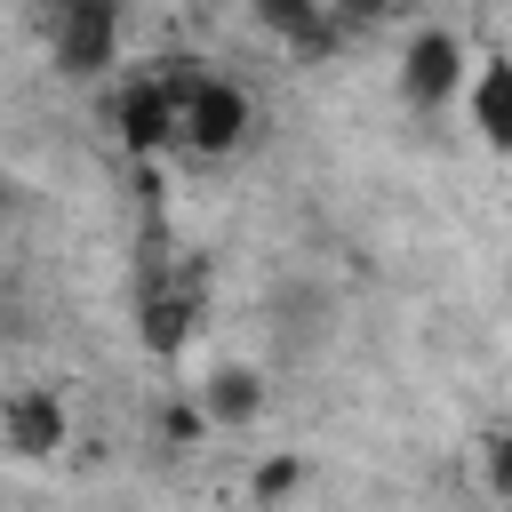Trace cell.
<instances>
[{
    "label": "cell",
    "instance_id": "obj_1",
    "mask_svg": "<svg viewBox=\"0 0 512 512\" xmlns=\"http://www.w3.org/2000/svg\"><path fill=\"white\" fill-rule=\"evenodd\" d=\"M248 136H256L248 88L224 80V72H208V64H184V80H176V136L168 144L192 152V160H232Z\"/></svg>",
    "mask_w": 512,
    "mask_h": 512
},
{
    "label": "cell",
    "instance_id": "obj_2",
    "mask_svg": "<svg viewBox=\"0 0 512 512\" xmlns=\"http://www.w3.org/2000/svg\"><path fill=\"white\" fill-rule=\"evenodd\" d=\"M32 16L64 80H104L120 64V0H32Z\"/></svg>",
    "mask_w": 512,
    "mask_h": 512
},
{
    "label": "cell",
    "instance_id": "obj_3",
    "mask_svg": "<svg viewBox=\"0 0 512 512\" xmlns=\"http://www.w3.org/2000/svg\"><path fill=\"white\" fill-rule=\"evenodd\" d=\"M200 312H208V288H200L192 264L184 272H144V288H136V336H144L152 360H184L192 336H200Z\"/></svg>",
    "mask_w": 512,
    "mask_h": 512
},
{
    "label": "cell",
    "instance_id": "obj_4",
    "mask_svg": "<svg viewBox=\"0 0 512 512\" xmlns=\"http://www.w3.org/2000/svg\"><path fill=\"white\" fill-rule=\"evenodd\" d=\"M176 80H184V56H160V64H144V72H128L112 88V136L128 152H168V136H176Z\"/></svg>",
    "mask_w": 512,
    "mask_h": 512
},
{
    "label": "cell",
    "instance_id": "obj_5",
    "mask_svg": "<svg viewBox=\"0 0 512 512\" xmlns=\"http://www.w3.org/2000/svg\"><path fill=\"white\" fill-rule=\"evenodd\" d=\"M464 72H472L464 32L432 24V32H416L408 56H400V104H408V112H448V104L464 96Z\"/></svg>",
    "mask_w": 512,
    "mask_h": 512
},
{
    "label": "cell",
    "instance_id": "obj_6",
    "mask_svg": "<svg viewBox=\"0 0 512 512\" xmlns=\"http://www.w3.org/2000/svg\"><path fill=\"white\" fill-rule=\"evenodd\" d=\"M0 448H8V456H24V464L56 456V448H64V400H56L48 384L8 392V400H0Z\"/></svg>",
    "mask_w": 512,
    "mask_h": 512
},
{
    "label": "cell",
    "instance_id": "obj_7",
    "mask_svg": "<svg viewBox=\"0 0 512 512\" xmlns=\"http://www.w3.org/2000/svg\"><path fill=\"white\" fill-rule=\"evenodd\" d=\"M248 16H256V24L288 48V56H304V64L344 48V32L328 24V0H248Z\"/></svg>",
    "mask_w": 512,
    "mask_h": 512
},
{
    "label": "cell",
    "instance_id": "obj_8",
    "mask_svg": "<svg viewBox=\"0 0 512 512\" xmlns=\"http://www.w3.org/2000/svg\"><path fill=\"white\" fill-rule=\"evenodd\" d=\"M192 400H200L208 432H248V424L264 416V376H256V368H240V360H224Z\"/></svg>",
    "mask_w": 512,
    "mask_h": 512
},
{
    "label": "cell",
    "instance_id": "obj_9",
    "mask_svg": "<svg viewBox=\"0 0 512 512\" xmlns=\"http://www.w3.org/2000/svg\"><path fill=\"white\" fill-rule=\"evenodd\" d=\"M464 96H472V128H480V144L504 152V144H512V64H504V56H472Z\"/></svg>",
    "mask_w": 512,
    "mask_h": 512
},
{
    "label": "cell",
    "instance_id": "obj_10",
    "mask_svg": "<svg viewBox=\"0 0 512 512\" xmlns=\"http://www.w3.org/2000/svg\"><path fill=\"white\" fill-rule=\"evenodd\" d=\"M392 8H400V0H328V24H336L344 40H360V32H376Z\"/></svg>",
    "mask_w": 512,
    "mask_h": 512
},
{
    "label": "cell",
    "instance_id": "obj_11",
    "mask_svg": "<svg viewBox=\"0 0 512 512\" xmlns=\"http://www.w3.org/2000/svg\"><path fill=\"white\" fill-rule=\"evenodd\" d=\"M160 432L184 448V440H200L208 432V416H200V400H168V416H160Z\"/></svg>",
    "mask_w": 512,
    "mask_h": 512
}]
</instances>
